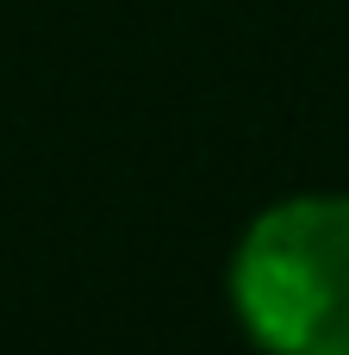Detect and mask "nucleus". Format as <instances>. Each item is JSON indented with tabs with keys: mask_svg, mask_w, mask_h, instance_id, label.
Listing matches in <instances>:
<instances>
[{
	"mask_svg": "<svg viewBox=\"0 0 349 355\" xmlns=\"http://www.w3.org/2000/svg\"><path fill=\"white\" fill-rule=\"evenodd\" d=\"M231 306L281 355H349V193L269 206L237 243Z\"/></svg>",
	"mask_w": 349,
	"mask_h": 355,
	"instance_id": "obj_1",
	"label": "nucleus"
}]
</instances>
